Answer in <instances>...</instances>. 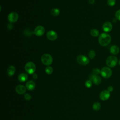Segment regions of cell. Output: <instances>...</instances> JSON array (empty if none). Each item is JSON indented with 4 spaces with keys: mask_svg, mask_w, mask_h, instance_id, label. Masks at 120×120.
<instances>
[{
    "mask_svg": "<svg viewBox=\"0 0 120 120\" xmlns=\"http://www.w3.org/2000/svg\"><path fill=\"white\" fill-rule=\"evenodd\" d=\"M96 53L93 50H90L88 52V56L90 59H93L95 56Z\"/></svg>",
    "mask_w": 120,
    "mask_h": 120,
    "instance_id": "44dd1931",
    "label": "cell"
},
{
    "mask_svg": "<svg viewBox=\"0 0 120 120\" xmlns=\"http://www.w3.org/2000/svg\"><path fill=\"white\" fill-rule=\"evenodd\" d=\"M36 87V84L35 82L32 80L28 81L26 83V87L27 89L29 90H33Z\"/></svg>",
    "mask_w": 120,
    "mask_h": 120,
    "instance_id": "4fadbf2b",
    "label": "cell"
},
{
    "mask_svg": "<svg viewBox=\"0 0 120 120\" xmlns=\"http://www.w3.org/2000/svg\"><path fill=\"white\" fill-rule=\"evenodd\" d=\"M26 89V87L22 85H18L16 86L15 90L18 94H23L25 93Z\"/></svg>",
    "mask_w": 120,
    "mask_h": 120,
    "instance_id": "7c38bea8",
    "label": "cell"
},
{
    "mask_svg": "<svg viewBox=\"0 0 120 120\" xmlns=\"http://www.w3.org/2000/svg\"><path fill=\"white\" fill-rule=\"evenodd\" d=\"M107 3L109 6L113 7L115 5L116 0H107Z\"/></svg>",
    "mask_w": 120,
    "mask_h": 120,
    "instance_id": "603a6c76",
    "label": "cell"
},
{
    "mask_svg": "<svg viewBox=\"0 0 120 120\" xmlns=\"http://www.w3.org/2000/svg\"><path fill=\"white\" fill-rule=\"evenodd\" d=\"M41 60L43 64L46 66L50 65L53 61L52 56L48 53H45L43 54L41 56Z\"/></svg>",
    "mask_w": 120,
    "mask_h": 120,
    "instance_id": "3957f363",
    "label": "cell"
},
{
    "mask_svg": "<svg viewBox=\"0 0 120 120\" xmlns=\"http://www.w3.org/2000/svg\"><path fill=\"white\" fill-rule=\"evenodd\" d=\"M101 104L98 103V102H96L94 104H93V106H92V108L93 109V110H95V111H98L99 110H100V109L101 108Z\"/></svg>",
    "mask_w": 120,
    "mask_h": 120,
    "instance_id": "ffe728a7",
    "label": "cell"
},
{
    "mask_svg": "<svg viewBox=\"0 0 120 120\" xmlns=\"http://www.w3.org/2000/svg\"><path fill=\"white\" fill-rule=\"evenodd\" d=\"M90 35L93 36V37H98L99 36V31L97 30V29H93L92 30H90Z\"/></svg>",
    "mask_w": 120,
    "mask_h": 120,
    "instance_id": "d6986e66",
    "label": "cell"
},
{
    "mask_svg": "<svg viewBox=\"0 0 120 120\" xmlns=\"http://www.w3.org/2000/svg\"><path fill=\"white\" fill-rule=\"evenodd\" d=\"M111 37L109 34L106 33H103L99 36L98 42L101 45L105 46L111 43Z\"/></svg>",
    "mask_w": 120,
    "mask_h": 120,
    "instance_id": "6da1fadb",
    "label": "cell"
},
{
    "mask_svg": "<svg viewBox=\"0 0 120 120\" xmlns=\"http://www.w3.org/2000/svg\"><path fill=\"white\" fill-rule=\"evenodd\" d=\"M45 72L48 75L51 74L53 72V68L50 66H48L45 68Z\"/></svg>",
    "mask_w": 120,
    "mask_h": 120,
    "instance_id": "7402d4cb",
    "label": "cell"
},
{
    "mask_svg": "<svg viewBox=\"0 0 120 120\" xmlns=\"http://www.w3.org/2000/svg\"><path fill=\"white\" fill-rule=\"evenodd\" d=\"M115 16L117 20L120 21V9L117 10L115 14Z\"/></svg>",
    "mask_w": 120,
    "mask_h": 120,
    "instance_id": "484cf974",
    "label": "cell"
},
{
    "mask_svg": "<svg viewBox=\"0 0 120 120\" xmlns=\"http://www.w3.org/2000/svg\"><path fill=\"white\" fill-rule=\"evenodd\" d=\"M76 60L78 63H79L81 65H83V66L87 65L90 62L89 59L86 56L83 55H78L77 57Z\"/></svg>",
    "mask_w": 120,
    "mask_h": 120,
    "instance_id": "8992f818",
    "label": "cell"
},
{
    "mask_svg": "<svg viewBox=\"0 0 120 120\" xmlns=\"http://www.w3.org/2000/svg\"><path fill=\"white\" fill-rule=\"evenodd\" d=\"M19 16L17 13L16 12H11L10 13L8 17V21L11 23L15 22L18 19Z\"/></svg>",
    "mask_w": 120,
    "mask_h": 120,
    "instance_id": "ba28073f",
    "label": "cell"
},
{
    "mask_svg": "<svg viewBox=\"0 0 120 120\" xmlns=\"http://www.w3.org/2000/svg\"><path fill=\"white\" fill-rule=\"evenodd\" d=\"M15 71V68L14 66H10L7 69V74L9 76H13L14 75Z\"/></svg>",
    "mask_w": 120,
    "mask_h": 120,
    "instance_id": "2e32d148",
    "label": "cell"
},
{
    "mask_svg": "<svg viewBox=\"0 0 120 120\" xmlns=\"http://www.w3.org/2000/svg\"><path fill=\"white\" fill-rule=\"evenodd\" d=\"M7 27H8V29H9V30H11V29H13V25H12V24H8V26H7Z\"/></svg>",
    "mask_w": 120,
    "mask_h": 120,
    "instance_id": "f546056e",
    "label": "cell"
},
{
    "mask_svg": "<svg viewBox=\"0 0 120 120\" xmlns=\"http://www.w3.org/2000/svg\"><path fill=\"white\" fill-rule=\"evenodd\" d=\"M99 73H100V71L98 68H95L92 70V74L95 75H98Z\"/></svg>",
    "mask_w": 120,
    "mask_h": 120,
    "instance_id": "cb8c5ba5",
    "label": "cell"
},
{
    "mask_svg": "<svg viewBox=\"0 0 120 120\" xmlns=\"http://www.w3.org/2000/svg\"><path fill=\"white\" fill-rule=\"evenodd\" d=\"M113 90V88L112 86H109L107 87V90L108 91H109L110 92H112Z\"/></svg>",
    "mask_w": 120,
    "mask_h": 120,
    "instance_id": "83f0119b",
    "label": "cell"
},
{
    "mask_svg": "<svg viewBox=\"0 0 120 120\" xmlns=\"http://www.w3.org/2000/svg\"><path fill=\"white\" fill-rule=\"evenodd\" d=\"M110 93L107 90H105L102 91L99 95L100 98L103 101H105L107 100L110 98Z\"/></svg>",
    "mask_w": 120,
    "mask_h": 120,
    "instance_id": "8fae6325",
    "label": "cell"
},
{
    "mask_svg": "<svg viewBox=\"0 0 120 120\" xmlns=\"http://www.w3.org/2000/svg\"><path fill=\"white\" fill-rule=\"evenodd\" d=\"M60 13V11L57 8H54L51 10V15L54 16H58V15H59Z\"/></svg>",
    "mask_w": 120,
    "mask_h": 120,
    "instance_id": "ac0fdd59",
    "label": "cell"
},
{
    "mask_svg": "<svg viewBox=\"0 0 120 120\" xmlns=\"http://www.w3.org/2000/svg\"><path fill=\"white\" fill-rule=\"evenodd\" d=\"M101 81H102L101 78L98 75H95L93 80V82L96 85L100 84L101 82Z\"/></svg>",
    "mask_w": 120,
    "mask_h": 120,
    "instance_id": "e0dca14e",
    "label": "cell"
},
{
    "mask_svg": "<svg viewBox=\"0 0 120 120\" xmlns=\"http://www.w3.org/2000/svg\"><path fill=\"white\" fill-rule=\"evenodd\" d=\"M45 32V29L42 26L39 25L36 27L34 30V33L37 36L40 37L42 36Z\"/></svg>",
    "mask_w": 120,
    "mask_h": 120,
    "instance_id": "52a82bcc",
    "label": "cell"
},
{
    "mask_svg": "<svg viewBox=\"0 0 120 120\" xmlns=\"http://www.w3.org/2000/svg\"><path fill=\"white\" fill-rule=\"evenodd\" d=\"M92 81L90 80L86 81L85 82V85L87 88H90L92 86Z\"/></svg>",
    "mask_w": 120,
    "mask_h": 120,
    "instance_id": "d4e9b609",
    "label": "cell"
},
{
    "mask_svg": "<svg viewBox=\"0 0 120 120\" xmlns=\"http://www.w3.org/2000/svg\"><path fill=\"white\" fill-rule=\"evenodd\" d=\"M95 76V75H94L93 74L90 75V76H89V80H90V81H93V79H94Z\"/></svg>",
    "mask_w": 120,
    "mask_h": 120,
    "instance_id": "f1b7e54d",
    "label": "cell"
},
{
    "mask_svg": "<svg viewBox=\"0 0 120 120\" xmlns=\"http://www.w3.org/2000/svg\"><path fill=\"white\" fill-rule=\"evenodd\" d=\"M102 29L105 32H110L112 29V25L111 22H106L103 24Z\"/></svg>",
    "mask_w": 120,
    "mask_h": 120,
    "instance_id": "30bf717a",
    "label": "cell"
},
{
    "mask_svg": "<svg viewBox=\"0 0 120 120\" xmlns=\"http://www.w3.org/2000/svg\"><path fill=\"white\" fill-rule=\"evenodd\" d=\"M28 78V75L22 73L20 74L18 76V80L19 81H20L21 82H26Z\"/></svg>",
    "mask_w": 120,
    "mask_h": 120,
    "instance_id": "5bb4252c",
    "label": "cell"
},
{
    "mask_svg": "<svg viewBox=\"0 0 120 120\" xmlns=\"http://www.w3.org/2000/svg\"><path fill=\"white\" fill-rule=\"evenodd\" d=\"M118 62V59L114 55H112L108 57L106 60V64L109 68H114L116 66Z\"/></svg>",
    "mask_w": 120,
    "mask_h": 120,
    "instance_id": "7a4b0ae2",
    "label": "cell"
},
{
    "mask_svg": "<svg viewBox=\"0 0 120 120\" xmlns=\"http://www.w3.org/2000/svg\"><path fill=\"white\" fill-rule=\"evenodd\" d=\"M25 70L29 74H33L36 70V67L35 64L31 61L28 62L25 65Z\"/></svg>",
    "mask_w": 120,
    "mask_h": 120,
    "instance_id": "277c9868",
    "label": "cell"
},
{
    "mask_svg": "<svg viewBox=\"0 0 120 120\" xmlns=\"http://www.w3.org/2000/svg\"><path fill=\"white\" fill-rule=\"evenodd\" d=\"M24 98L26 100L29 101L31 99V96L29 93H26L24 95Z\"/></svg>",
    "mask_w": 120,
    "mask_h": 120,
    "instance_id": "4316f807",
    "label": "cell"
},
{
    "mask_svg": "<svg viewBox=\"0 0 120 120\" xmlns=\"http://www.w3.org/2000/svg\"><path fill=\"white\" fill-rule=\"evenodd\" d=\"M100 74L104 78H108L111 76L112 75V71L109 67H104L101 69Z\"/></svg>",
    "mask_w": 120,
    "mask_h": 120,
    "instance_id": "5b68a950",
    "label": "cell"
},
{
    "mask_svg": "<svg viewBox=\"0 0 120 120\" xmlns=\"http://www.w3.org/2000/svg\"><path fill=\"white\" fill-rule=\"evenodd\" d=\"M118 63H119V64L120 65V60H119V61H118Z\"/></svg>",
    "mask_w": 120,
    "mask_h": 120,
    "instance_id": "d6a6232c",
    "label": "cell"
},
{
    "mask_svg": "<svg viewBox=\"0 0 120 120\" xmlns=\"http://www.w3.org/2000/svg\"><path fill=\"white\" fill-rule=\"evenodd\" d=\"M46 37L49 40L54 41L57 38L58 35L55 31L53 30H50L47 32Z\"/></svg>",
    "mask_w": 120,
    "mask_h": 120,
    "instance_id": "9c48e42d",
    "label": "cell"
},
{
    "mask_svg": "<svg viewBox=\"0 0 120 120\" xmlns=\"http://www.w3.org/2000/svg\"><path fill=\"white\" fill-rule=\"evenodd\" d=\"M32 77H33L34 79H37V78H38V75H37V74H36V73H34V74L32 75Z\"/></svg>",
    "mask_w": 120,
    "mask_h": 120,
    "instance_id": "4dcf8cb0",
    "label": "cell"
},
{
    "mask_svg": "<svg viewBox=\"0 0 120 120\" xmlns=\"http://www.w3.org/2000/svg\"><path fill=\"white\" fill-rule=\"evenodd\" d=\"M89 2L91 4H93V3H94L95 2V0H88Z\"/></svg>",
    "mask_w": 120,
    "mask_h": 120,
    "instance_id": "1f68e13d",
    "label": "cell"
},
{
    "mask_svg": "<svg viewBox=\"0 0 120 120\" xmlns=\"http://www.w3.org/2000/svg\"><path fill=\"white\" fill-rule=\"evenodd\" d=\"M110 52L112 54L114 55H117V54L119 53L120 52V48L117 45H113L110 47Z\"/></svg>",
    "mask_w": 120,
    "mask_h": 120,
    "instance_id": "9a60e30c",
    "label": "cell"
}]
</instances>
